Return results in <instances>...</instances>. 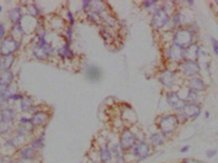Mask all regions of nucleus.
Listing matches in <instances>:
<instances>
[{
	"label": "nucleus",
	"mask_w": 218,
	"mask_h": 163,
	"mask_svg": "<svg viewBox=\"0 0 218 163\" xmlns=\"http://www.w3.org/2000/svg\"><path fill=\"white\" fill-rule=\"evenodd\" d=\"M189 149V147L188 146H184V147L181 149V152H187Z\"/></svg>",
	"instance_id": "21"
},
{
	"label": "nucleus",
	"mask_w": 218,
	"mask_h": 163,
	"mask_svg": "<svg viewBox=\"0 0 218 163\" xmlns=\"http://www.w3.org/2000/svg\"><path fill=\"white\" fill-rule=\"evenodd\" d=\"M46 119V117L44 114L38 113L35 115L32 118V123L35 125H40L43 123Z\"/></svg>",
	"instance_id": "13"
},
{
	"label": "nucleus",
	"mask_w": 218,
	"mask_h": 163,
	"mask_svg": "<svg viewBox=\"0 0 218 163\" xmlns=\"http://www.w3.org/2000/svg\"><path fill=\"white\" fill-rule=\"evenodd\" d=\"M101 159L104 163H110L112 161V155L110 151L107 149H103L100 151Z\"/></svg>",
	"instance_id": "10"
},
{
	"label": "nucleus",
	"mask_w": 218,
	"mask_h": 163,
	"mask_svg": "<svg viewBox=\"0 0 218 163\" xmlns=\"http://www.w3.org/2000/svg\"><path fill=\"white\" fill-rule=\"evenodd\" d=\"M43 145V142H42L41 140H36L33 143V146L34 148H40Z\"/></svg>",
	"instance_id": "17"
},
{
	"label": "nucleus",
	"mask_w": 218,
	"mask_h": 163,
	"mask_svg": "<svg viewBox=\"0 0 218 163\" xmlns=\"http://www.w3.org/2000/svg\"><path fill=\"white\" fill-rule=\"evenodd\" d=\"M14 118L13 113L10 110H6L2 113V119L4 122H9Z\"/></svg>",
	"instance_id": "15"
},
{
	"label": "nucleus",
	"mask_w": 218,
	"mask_h": 163,
	"mask_svg": "<svg viewBox=\"0 0 218 163\" xmlns=\"http://www.w3.org/2000/svg\"><path fill=\"white\" fill-rule=\"evenodd\" d=\"M0 163H11V159L8 156L0 157Z\"/></svg>",
	"instance_id": "18"
},
{
	"label": "nucleus",
	"mask_w": 218,
	"mask_h": 163,
	"mask_svg": "<svg viewBox=\"0 0 218 163\" xmlns=\"http://www.w3.org/2000/svg\"><path fill=\"white\" fill-rule=\"evenodd\" d=\"M149 148L144 143H140L136 146L134 149V154L139 158H145L148 155Z\"/></svg>",
	"instance_id": "5"
},
{
	"label": "nucleus",
	"mask_w": 218,
	"mask_h": 163,
	"mask_svg": "<svg viewBox=\"0 0 218 163\" xmlns=\"http://www.w3.org/2000/svg\"><path fill=\"white\" fill-rule=\"evenodd\" d=\"M189 3H190V4H192V3H193V2H191V1H189Z\"/></svg>",
	"instance_id": "24"
},
{
	"label": "nucleus",
	"mask_w": 218,
	"mask_h": 163,
	"mask_svg": "<svg viewBox=\"0 0 218 163\" xmlns=\"http://www.w3.org/2000/svg\"><path fill=\"white\" fill-rule=\"evenodd\" d=\"M184 113L186 115L189 117H196L199 115L200 110L198 106L195 104H189L184 106Z\"/></svg>",
	"instance_id": "6"
},
{
	"label": "nucleus",
	"mask_w": 218,
	"mask_h": 163,
	"mask_svg": "<svg viewBox=\"0 0 218 163\" xmlns=\"http://www.w3.org/2000/svg\"><path fill=\"white\" fill-rule=\"evenodd\" d=\"M184 72L189 75L197 73L199 71V66L193 61H188L184 65Z\"/></svg>",
	"instance_id": "7"
},
{
	"label": "nucleus",
	"mask_w": 218,
	"mask_h": 163,
	"mask_svg": "<svg viewBox=\"0 0 218 163\" xmlns=\"http://www.w3.org/2000/svg\"><path fill=\"white\" fill-rule=\"evenodd\" d=\"M121 142L122 147L124 149H128L135 144V138L130 132L126 131L122 135Z\"/></svg>",
	"instance_id": "2"
},
{
	"label": "nucleus",
	"mask_w": 218,
	"mask_h": 163,
	"mask_svg": "<svg viewBox=\"0 0 218 163\" xmlns=\"http://www.w3.org/2000/svg\"><path fill=\"white\" fill-rule=\"evenodd\" d=\"M216 153V150H209L207 152V156L209 157H213Z\"/></svg>",
	"instance_id": "19"
},
{
	"label": "nucleus",
	"mask_w": 218,
	"mask_h": 163,
	"mask_svg": "<svg viewBox=\"0 0 218 163\" xmlns=\"http://www.w3.org/2000/svg\"><path fill=\"white\" fill-rule=\"evenodd\" d=\"M69 17H70V20H71V23H72H72H73V20L72 19V14H71V13H70V12H69Z\"/></svg>",
	"instance_id": "22"
},
{
	"label": "nucleus",
	"mask_w": 218,
	"mask_h": 163,
	"mask_svg": "<svg viewBox=\"0 0 218 163\" xmlns=\"http://www.w3.org/2000/svg\"><path fill=\"white\" fill-rule=\"evenodd\" d=\"M177 124V118L173 116H169L164 118L161 122V127L164 133H169L172 132Z\"/></svg>",
	"instance_id": "1"
},
{
	"label": "nucleus",
	"mask_w": 218,
	"mask_h": 163,
	"mask_svg": "<svg viewBox=\"0 0 218 163\" xmlns=\"http://www.w3.org/2000/svg\"><path fill=\"white\" fill-rule=\"evenodd\" d=\"M168 100L170 104L175 108H180L183 106V103L179 96L174 93L170 94L168 96Z\"/></svg>",
	"instance_id": "8"
},
{
	"label": "nucleus",
	"mask_w": 218,
	"mask_h": 163,
	"mask_svg": "<svg viewBox=\"0 0 218 163\" xmlns=\"http://www.w3.org/2000/svg\"><path fill=\"white\" fill-rule=\"evenodd\" d=\"M168 19V15L165 12H164L162 10H158V12H156V15H155V20H154L155 26H156L157 28L162 27L166 24Z\"/></svg>",
	"instance_id": "3"
},
{
	"label": "nucleus",
	"mask_w": 218,
	"mask_h": 163,
	"mask_svg": "<svg viewBox=\"0 0 218 163\" xmlns=\"http://www.w3.org/2000/svg\"><path fill=\"white\" fill-rule=\"evenodd\" d=\"M212 45H213V50L216 55H218V41L215 38H212Z\"/></svg>",
	"instance_id": "16"
},
{
	"label": "nucleus",
	"mask_w": 218,
	"mask_h": 163,
	"mask_svg": "<svg viewBox=\"0 0 218 163\" xmlns=\"http://www.w3.org/2000/svg\"><path fill=\"white\" fill-rule=\"evenodd\" d=\"M2 7L0 6V12H2Z\"/></svg>",
	"instance_id": "25"
},
{
	"label": "nucleus",
	"mask_w": 218,
	"mask_h": 163,
	"mask_svg": "<svg viewBox=\"0 0 218 163\" xmlns=\"http://www.w3.org/2000/svg\"><path fill=\"white\" fill-rule=\"evenodd\" d=\"M88 76L89 79L93 80H98L100 77V72L98 68L96 67H91L89 68L87 71Z\"/></svg>",
	"instance_id": "9"
},
{
	"label": "nucleus",
	"mask_w": 218,
	"mask_h": 163,
	"mask_svg": "<svg viewBox=\"0 0 218 163\" xmlns=\"http://www.w3.org/2000/svg\"><path fill=\"white\" fill-rule=\"evenodd\" d=\"M191 85L193 89L196 90H203L205 87L203 82L198 78H195L191 80Z\"/></svg>",
	"instance_id": "12"
},
{
	"label": "nucleus",
	"mask_w": 218,
	"mask_h": 163,
	"mask_svg": "<svg viewBox=\"0 0 218 163\" xmlns=\"http://www.w3.org/2000/svg\"><path fill=\"white\" fill-rule=\"evenodd\" d=\"M216 2H217V3H218V2H217V1H216Z\"/></svg>",
	"instance_id": "26"
},
{
	"label": "nucleus",
	"mask_w": 218,
	"mask_h": 163,
	"mask_svg": "<svg viewBox=\"0 0 218 163\" xmlns=\"http://www.w3.org/2000/svg\"><path fill=\"white\" fill-rule=\"evenodd\" d=\"M2 28H3V25L2 24H0V29H2Z\"/></svg>",
	"instance_id": "23"
},
{
	"label": "nucleus",
	"mask_w": 218,
	"mask_h": 163,
	"mask_svg": "<svg viewBox=\"0 0 218 163\" xmlns=\"http://www.w3.org/2000/svg\"><path fill=\"white\" fill-rule=\"evenodd\" d=\"M23 158L25 159H32L35 157L36 154L35 150L31 148L25 149L21 153Z\"/></svg>",
	"instance_id": "11"
},
{
	"label": "nucleus",
	"mask_w": 218,
	"mask_h": 163,
	"mask_svg": "<svg viewBox=\"0 0 218 163\" xmlns=\"http://www.w3.org/2000/svg\"><path fill=\"white\" fill-rule=\"evenodd\" d=\"M4 34H5V29L3 28L2 29H0V40L2 39V38L4 36Z\"/></svg>",
	"instance_id": "20"
},
{
	"label": "nucleus",
	"mask_w": 218,
	"mask_h": 163,
	"mask_svg": "<svg viewBox=\"0 0 218 163\" xmlns=\"http://www.w3.org/2000/svg\"><path fill=\"white\" fill-rule=\"evenodd\" d=\"M151 140L152 141V143L155 145H161L163 142V138L162 136L159 134H155L152 136L151 138Z\"/></svg>",
	"instance_id": "14"
},
{
	"label": "nucleus",
	"mask_w": 218,
	"mask_h": 163,
	"mask_svg": "<svg viewBox=\"0 0 218 163\" xmlns=\"http://www.w3.org/2000/svg\"><path fill=\"white\" fill-rule=\"evenodd\" d=\"M191 41V35L187 31L179 32L176 36V42L180 46L188 44Z\"/></svg>",
	"instance_id": "4"
}]
</instances>
